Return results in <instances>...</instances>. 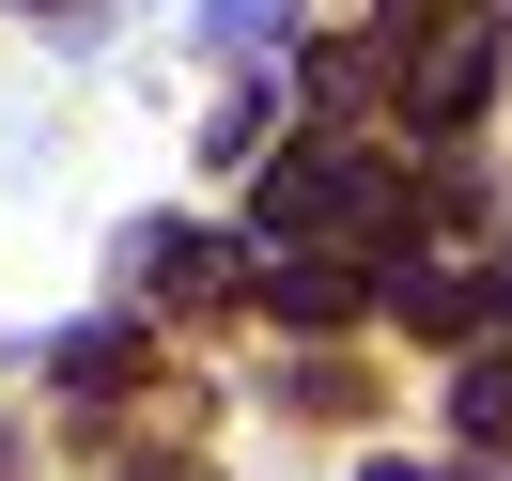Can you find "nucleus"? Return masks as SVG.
Listing matches in <instances>:
<instances>
[{
	"label": "nucleus",
	"instance_id": "7ed1b4c3",
	"mask_svg": "<svg viewBox=\"0 0 512 481\" xmlns=\"http://www.w3.org/2000/svg\"><path fill=\"white\" fill-rule=\"evenodd\" d=\"M450 419H466V435H481V450H512V357H481V373H466V388H450Z\"/></svg>",
	"mask_w": 512,
	"mask_h": 481
},
{
	"label": "nucleus",
	"instance_id": "423d86ee",
	"mask_svg": "<svg viewBox=\"0 0 512 481\" xmlns=\"http://www.w3.org/2000/svg\"><path fill=\"white\" fill-rule=\"evenodd\" d=\"M373 481H435V466H373Z\"/></svg>",
	"mask_w": 512,
	"mask_h": 481
},
{
	"label": "nucleus",
	"instance_id": "20e7f679",
	"mask_svg": "<svg viewBox=\"0 0 512 481\" xmlns=\"http://www.w3.org/2000/svg\"><path fill=\"white\" fill-rule=\"evenodd\" d=\"M202 32H218V47H264V32H280V0H218Z\"/></svg>",
	"mask_w": 512,
	"mask_h": 481
},
{
	"label": "nucleus",
	"instance_id": "f257e3e1",
	"mask_svg": "<svg viewBox=\"0 0 512 481\" xmlns=\"http://www.w3.org/2000/svg\"><path fill=\"white\" fill-rule=\"evenodd\" d=\"M404 218H419V187L388 156H357V140H295L280 171H264V233L280 249H404Z\"/></svg>",
	"mask_w": 512,
	"mask_h": 481
},
{
	"label": "nucleus",
	"instance_id": "f03ea898",
	"mask_svg": "<svg viewBox=\"0 0 512 481\" xmlns=\"http://www.w3.org/2000/svg\"><path fill=\"white\" fill-rule=\"evenodd\" d=\"M419 63H404V109L419 125H466L481 109V78H497V32H481V16H450V32H404Z\"/></svg>",
	"mask_w": 512,
	"mask_h": 481
},
{
	"label": "nucleus",
	"instance_id": "39448f33",
	"mask_svg": "<svg viewBox=\"0 0 512 481\" xmlns=\"http://www.w3.org/2000/svg\"><path fill=\"white\" fill-rule=\"evenodd\" d=\"M125 481H202V466H125Z\"/></svg>",
	"mask_w": 512,
	"mask_h": 481
}]
</instances>
